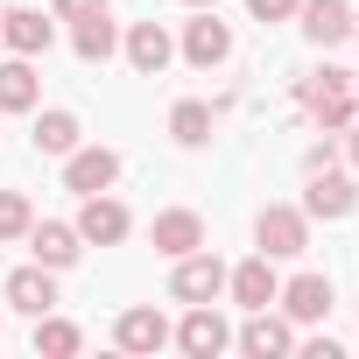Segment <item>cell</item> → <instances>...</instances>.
I'll list each match as a JSON object with an SVG mask.
<instances>
[{"label":"cell","instance_id":"1","mask_svg":"<svg viewBox=\"0 0 359 359\" xmlns=\"http://www.w3.org/2000/svg\"><path fill=\"white\" fill-rule=\"evenodd\" d=\"M296 99L317 113V127H324V134H345V127H352V113H359V99H352V71H338V64L310 71V78L296 85Z\"/></svg>","mask_w":359,"mask_h":359},{"label":"cell","instance_id":"2","mask_svg":"<svg viewBox=\"0 0 359 359\" xmlns=\"http://www.w3.org/2000/svg\"><path fill=\"white\" fill-rule=\"evenodd\" d=\"M254 247H261L268 261L310 254V212H303V205H268V212L254 219Z\"/></svg>","mask_w":359,"mask_h":359},{"label":"cell","instance_id":"3","mask_svg":"<svg viewBox=\"0 0 359 359\" xmlns=\"http://www.w3.org/2000/svg\"><path fill=\"white\" fill-rule=\"evenodd\" d=\"M219 289H226V268H219L212 247L176 254V275H169V296H176V303H219Z\"/></svg>","mask_w":359,"mask_h":359},{"label":"cell","instance_id":"4","mask_svg":"<svg viewBox=\"0 0 359 359\" xmlns=\"http://www.w3.org/2000/svg\"><path fill=\"white\" fill-rule=\"evenodd\" d=\"M169 345H184L191 359H219V352L233 345V324H226V317H219L212 303H191V317L169 331Z\"/></svg>","mask_w":359,"mask_h":359},{"label":"cell","instance_id":"5","mask_svg":"<svg viewBox=\"0 0 359 359\" xmlns=\"http://www.w3.org/2000/svg\"><path fill=\"white\" fill-rule=\"evenodd\" d=\"M127 233H134V212H127L120 198H106V191H99V198H85V205H78V240H85V247H120Z\"/></svg>","mask_w":359,"mask_h":359},{"label":"cell","instance_id":"6","mask_svg":"<svg viewBox=\"0 0 359 359\" xmlns=\"http://www.w3.org/2000/svg\"><path fill=\"white\" fill-rule=\"evenodd\" d=\"M352 205H359V184L331 162V169H310V191H303V212L310 219H352Z\"/></svg>","mask_w":359,"mask_h":359},{"label":"cell","instance_id":"7","mask_svg":"<svg viewBox=\"0 0 359 359\" xmlns=\"http://www.w3.org/2000/svg\"><path fill=\"white\" fill-rule=\"evenodd\" d=\"M64 184H71L78 198L113 191V184H120V155H113V148H71V155H64Z\"/></svg>","mask_w":359,"mask_h":359},{"label":"cell","instance_id":"8","mask_svg":"<svg viewBox=\"0 0 359 359\" xmlns=\"http://www.w3.org/2000/svg\"><path fill=\"white\" fill-rule=\"evenodd\" d=\"M233 345L247 359H282V352H296V324L289 317H268V310H247V324H240Z\"/></svg>","mask_w":359,"mask_h":359},{"label":"cell","instance_id":"9","mask_svg":"<svg viewBox=\"0 0 359 359\" xmlns=\"http://www.w3.org/2000/svg\"><path fill=\"white\" fill-rule=\"evenodd\" d=\"M0 43H8L15 57H43L57 43V15H36V8H8L0 15Z\"/></svg>","mask_w":359,"mask_h":359},{"label":"cell","instance_id":"10","mask_svg":"<svg viewBox=\"0 0 359 359\" xmlns=\"http://www.w3.org/2000/svg\"><path fill=\"white\" fill-rule=\"evenodd\" d=\"M120 50H127V64H134L141 78H162V71H169V57H176V43H169V29H162V22H134V29L120 36Z\"/></svg>","mask_w":359,"mask_h":359},{"label":"cell","instance_id":"11","mask_svg":"<svg viewBox=\"0 0 359 359\" xmlns=\"http://www.w3.org/2000/svg\"><path fill=\"white\" fill-rule=\"evenodd\" d=\"M233 57V29L205 8L198 22H184V64H198V71H212V64H226Z\"/></svg>","mask_w":359,"mask_h":359},{"label":"cell","instance_id":"12","mask_svg":"<svg viewBox=\"0 0 359 359\" xmlns=\"http://www.w3.org/2000/svg\"><path fill=\"white\" fill-rule=\"evenodd\" d=\"M226 289H233V303H240V310H268V303L282 296V282H275V261H268V254L240 261V268L226 275Z\"/></svg>","mask_w":359,"mask_h":359},{"label":"cell","instance_id":"13","mask_svg":"<svg viewBox=\"0 0 359 359\" xmlns=\"http://www.w3.org/2000/svg\"><path fill=\"white\" fill-rule=\"evenodd\" d=\"M275 303L289 310V324H324L331 317V275H296V282H282Z\"/></svg>","mask_w":359,"mask_h":359},{"label":"cell","instance_id":"14","mask_svg":"<svg viewBox=\"0 0 359 359\" xmlns=\"http://www.w3.org/2000/svg\"><path fill=\"white\" fill-rule=\"evenodd\" d=\"M113 345H120V352H162V345H169V317L148 310V303H134V310H120Z\"/></svg>","mask_w":359,"mask_h":359},{"label":"cell","instance_id":"15","mask_svg":"<svg viewBox=\"0 0 359 359\" xmlns=\"http://www.w3.org/2000/svg\"><path fill=\"white\" fill-rule=\"evenodd\" d=\"M296 15H303V36L317 50H338L352 36V8H345V0H296Z\"/></svg>","mask_w":359,"mask_h":359},{"label":"cell","instance_id":"16","mask_svg":"<svg viewBox=\"0 0 359 359\" xmlns=\"http://www.w3.org/2000/svg\"><path fill=\"white\" fill-rule=\"evenodd\" d=\"M8 303L22 310V317H43V310H57V268H15L8 275Z\"/></svg>","mask_w":359,"mask_h":359},{"label":"cell","instance_id":"17","mask_svg":"<svg viewBox=\"0 0 359 359\" xmlns=\"http://www.w3.org/2000/svg\"><path fill=\"white\" fill-rule=\"evenodd\" d=\"M148 240H155V254H169V261H176V254H198V247H205V219H198V212H162V219L148 226Z\"/></svg>","mask_w":359,"mask_h":359},{"label":"cell","instance_id":"18","mask_svg":"<svg viewBox=\"0 0 359 359\" xmlns=\"http://www.w3.org/2000/svg\"><path fill=\"white\" fill-rule=\"evenodd\" d=\"M71 50H78L85 64H106V57L120 50V29H113V15H106V8L78 15V22H71Z\"/></svg>","mask_w":359,"mask_h":359},{"label":"cell","instance_id":"19","mask_svg":"<svg viewBox=\"0 0 359 359\" xmlns=\"http://www.w3.org/2000/svg\"><path fill=\"white\" fill-rule=\"evenodd\" d=\"M29 247H36V261L43 268H71L78 254H85V240H78V226H57V219H43V226H29Z\"/></svg>","mask_w":359,"mask_h":359},{"label":"cell","instance_id":"20","mask_svg":"<svg viewBox=\"0 0 359 359\" xmlns=\"http://www.w3.org/2000/svg\"><path fill=\"white\" fill-rule=\"evenodd\" d=\"M36 57H8L0 64V113H29L36 106Z\"/></svg>","mask_w":359,"mask_h":359},{"label":"cell","instance_id":"21","mask_svg":"<svg viewBox=\"0 0 359 359\" xmlns=\"http://www.w3.org/2000/svg\"><path fill=\"white\" fill-rule=\"evenodd\" d=\"M78 113H64V106H50V113H36V155H71L78 148Z\"/></svg>","mask_w":359,"mask_h":359},{"label":"cell","instance_id":"22","mask_svg":"<svg viewBox=\"0 0 359 359\" xmlns=\"http://www.w3.org/2000/svg\"><path fill=\"white\" fill-rule=\"evenodd\" d=\"M169 134L184 141V148H205V141H212V106H205V99H176V106H169Z\"/></svg>","mask_w":359,"mask_h":359},{"label":"cell","instance_id":"23","mask_svg":"<svg viewBox=\"0 0 359 359\" xmlns=\"http://www.w3.org/2000/svg\"><path fill=\"white\" fill-rule=\"evenodd\" d=\"M78 345H85V331H78V324H64V317H50V310L36 317V352H43V359H71Z\"/></svg>","mask_w":359,"mask_h":359},{"label":"cell","instance_id":"24","mask_svg":"<svg viewBox=\"0 0 359 359\" xmlns=\"http://www.w3.org/2000/svg\"><path fill=\"white\" fill-rule=\"evenodd\" d=\"M29 226H36L29 198L22 191H0V240H29Z\"/></svg>","mask_w":359,"mask_h":359},{"label":"cell","instance_id":"25","mask_svg":"<svg viewBox=\"0 0 359 359\" xmlns=\"http://www.w3.org/2000/svg\"><path fill=\"white\" fill-rule=\"evenodd\" d=\"M247 8H254V22H289L296 0H247Z\"/></svg>","mask_w":359,"mask_h":359},{"label":"cell","instance_id":"26","mask_svg":"<svg viewBox=\"0 0 359 359\" xmlns=\"http://www.w3.org/2000/svg\"><path fill=\"white\" fill-rule=\"evenodd\" d=\"M92 8H113V0H57V22H78V15H92Z\"/></svg>","mask_w":359,"mask_h":359},{"label":"cell","instance_id":"27","mask_svg":"<svg viewBox=\"0 0 359 359\" xmlns=\"http://www.w3.org/2000/svg\"><path fill=\"white\" fill-rule=\"evenodd\" d=\"M331 162H338V141H317V148L303 155V169H331Z\"/></svg>","mask_w":359,"mask_h":359},{"label":"cell","instance_id":"28","mask_svg":"<svg viewBox=\"0 0 359 359\" xmlns=\"http://www.w3.org/2000/svg\"><path fill=\"white\" fill-rule=\"evenodd\" d=\"M345 155H352V169H359V120L345 127Z\"/></svg>","mask_w":359,"mask_h":359},{"label":"cell","instance_id":"29","mask_svg":"<svg viewBox=\"0 0 359 359\" xmlns=\"http://www.w3.org/2000/svg\"><path fill=\"white\" fill-rule=\"evenodd\" d=\"M191 8H219V0H191Z\"/></svg>","mask_w":359,"mask_h":359},{"label":"cell","instance_id":"30","mask_svg":"<svg viewBox=\"0 0 359 359\" xmlns=\"http://www.w3.org/2000/svg\"><path fill=\"white\" fill-rule=\"evenodd\" d=\"M352 99H359V78H352Z\"/></svg>","mask_w":359,"mask_h":359},{"label":"cell","instance_id":"31","mask_svg":"<svg viewBox=\"0 0 359 359\" xmlns=\"http://www.w3.org/2000/svg\"><path fill=\"white\" fill-rule=\"evenodd\" d=\"M352 36H359V15H352Z\"/></svg>","mask_w":359,"mask_h":359}]
</instances>
